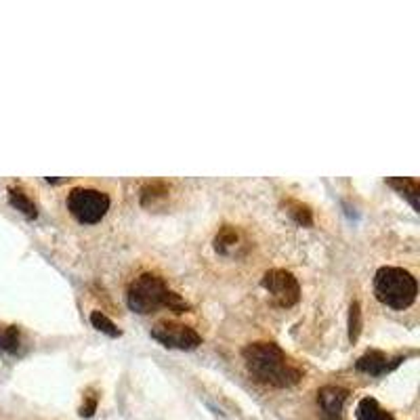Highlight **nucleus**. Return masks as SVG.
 <instances>
[{
    "instance_id": "obj_16",
    "label": "nucleus",
    "mask_w": 420,
    "mask_h": 420,
    "mask_svg": "<svg viewBox=\"0 0 420 420\" xmlns=\"http://www.w3.org/2000/svg\"><path fill=\"white\" fill-rule=\"evenodd\" d=\"M91 323H93V328H97L99 332L107 334L109 338H118V336L122 334V330H120L107 315L101 314V311H93V314H91Z\"/></svg>"
},
{
    "instance_id": "obj_1",
    "label": "nucleus",
    "mask_w": 420,
    "mask_h": 420,
    "mask_svg": "<svg viewBox=\"0 0 420 420\" xmlns=\"http://www.w3.org/2000/svg\"><path fill=\"white\" fill-rule=\"evenodd\" d=\"M242 357L252 378L263 385L288 389L303 378L301 368H297L276 342H250L242 349Z\"/></svg>"
},
{
    "instance_id": "obj_3",
    "label": "nucleus",
    "mask_w": 420,
    "mask_h": 420,
    "mask_svg": "<svg viewBox=\"0 0 420 420\" xmlns=\"http://www.w3.org/2000/svg\"><path fill=\"white\" fill-rule=\"evenodd\" d=\"M374 295L383 305L402 311L416 301L419 282L402 267H381L374 276Z\"/></svg>"
},
{
    "instance_id": "obj_12",
    "label": "nucleus",
    "mask_w": 420,
    "mask_h": 420,
    "mask_svg": "<svg viewBox=\"0 0 420 420\" xmlns=\"http://www.w3.org/2000/svg\"><path fill=\"white\" fill-rule=\"evenodd\" d=\"M21 347V332L17 326H2L0 323V353L15 355Z\"/></svg>"
},
{
    "instance_id": "obj_2",
    "label": "nucleus",
    "mask_w": 420,
    "mask_h": 420,
    "mask_svg": "<svg viewBox=\"0 0 420 420\" xmlns=\"http://www.w3.org/2000/svg\"><path fill=\"white\" fill-rule=\"evenodd\" d=\"M126 303L135 314L149 315L156 314L158 309H171L175 314H185L190 309V305L177 295L173 292L164 278H160L158 273H141L139 278H135L128 286L126 292Z\"/></svg>"
},
{
    "instance_id": "obj_6",
    "label": "nucleus",
    "mask_w": 420,
    "mask_h": 420,
    "mask_svg": "<svg viewBox=\"0 0 420 420\" xmlns=\"http://www.w3.org/2000/svg\"><path fill=\"white\" fill-rule=\"evenodd\" d=\"M152 338L158 340L160 345L168 349H179V351H194L202 345V336L185 323L179 321H162L152 328Z\"/></svg>"
},
{
    "instance_id": "obj_8",
    "label": "nucleus",
    "mask_w": 420,
    "mask_h": 420,
    "mask_svg": "<svg viewBox=\"0 0 420 420\" xmlns=\"http://www.w3.org/2000/svg\"><path fill=\"white\" fill-rule=\"evenodd\" d=\"M400 364H402V357L391 359L387 353H383L378 349H370L355 362V368L364 374H370V376H383V374L395 370Z\"/></svg>"
},
{
    "instance_id": "obj_13",
    "label": "nucleus",
    "mask_w": 420,
    "mask_h": 420,
    "mask_svg": "<svg viewBox=\"0 0 420 420\" xmlns=\"http://www.w3.org/2000/svg\"><path fill=\"white\" fill-rule=\"evenodd\" d=\"M237 242H240L237 231H235L231 225H223V227L218 229L216 237H214V248H216V252H221V254H229V252L237 246Z\"/></svg>"
},
{
    "instance_id": "obj_14",
    "label": "nucleus",
    "mask_w": 420,
    "mask_h": 420,
    "mask_svg": "<svg viewBox=\"0 0 420 420\" xmlns=\"http://www.w3.org/2000/svg\"><path fill=\"white\" fill-rule=\"evenodd\" d=\"M168 196V185L164 181H152L141 190V206H154L158 200Z\"/></svg>"
},
{
    "instance_id": "obj_11",
    "label": "nucleus",
    "mask_w": 420,
    "mask_h": 420,
    "mask_svg": "<svg viewBox=\"0 0 420 420\" xmlns=\"http://www.w3.org/2000/svg\"><path fill=\"white\" fill-rule=\"evenodd\" d=\"M8 202H11L13 209L19 210V212H21L23 216H27V218H36V216H38V209H36L34 200H32L23 190H17V187L8 190Z\"/></svg>"
},
{
    "instance_id": "obj_9",
    "label": "nucleus",
    "mask_w": 420,
    "mask_h": 420,
    "mask_svg": "<svg viewBox=\"0 0 420 420\" xmlns=\"http://www.w3.org/2000/svg\"><path fill=\"white\" fill-rule=\"evenodd\" d=\"M387 185H391L397 194H402V196L412 204V209L419 210L420 187L416 179H410V177H393V179H387Z\"/></svg>"
},
{
    "instance_id": "obj_10",
    "label": "nucleus",
    "mask_w": 420,
    "mask_h": 420,
    "mask_svg": "<svg viewBox=\"0 0 420 420\" xmlns=\"http://www.w3.org/2000/svg\"><path fill=\"white\" fill-rule=\"evenodd\" d=\"M357 420H395L387 410L378 406L374 397H364L357 404Z\"/></svg>"
},
{
    "instance_id": "obj_18",
    "label": "nucleus",
    "mask_w": 420,
    "mask_h": 420,
    "mask_svg": "<svg viewBox=\"0 0 420 420\" xmlns=\"http://www.w3.org/2000/svg\"><path fill=\"white\" fill-rule=\"evenodd\" d=\"M95 410H97V397L95 395H87L85 397V404L80 406V416L82 419H91L93 414H95Z\"/></svg>"
},
{
    "instance_id": "obj_17",
    "label": "nucleus",
    "mask_w": 420,
    "mask_h": 420,
    "mask_svg": "<svg viewBox=\"0 0 420 420\" xmlns=\"http://www.w3.org/2000/svg\"><path fill=\"white\" fill-rule=\"evenodd\" d=\"M359 334H362V307L357 301H353L349 307V340L357 342Z\"/></svg>"
},
{
    "instance_id": "obj_4",
    "label": "nucleus",
    "mask_w": 420,
    "mask_h": 420,
    "mask_svg": "<svg viewBox=\"0 0 420 420\" xmlns=\"http://www.w3.org/2000/svg\"><path fill=\"white\" fill-rule=\"evenodd\" d=\"M68 210L70 214L85 223V225H95L104 218L109 210V198L107 194L91 187H76L68 194Z\"/></svg>"
},
{
    "instance_id": "obj_15",
    "label": "nucleus",
    "mask_w": 420,
    "mask_h": 420,
    "mask_svg": "<svg viewBox=\"0 0 420 420\" xmlns=\"http://www.w3.org/2000/svg\"><path fill=\"white\" fill-rule=\"evenodd\" d=\"M284 209H286V212H288L299 225H303V227H311V225H314V212H311V209H309L307 204H303V202H299V200H286V202H284Z\"/></svg>"
},
{
    "instance_id": "obj_5",
    "label": "nucleus",
    "mask_w": 420,
    "mask_h": 420,
    "mask_svg": "<svg viewBox=\"0 0 420 420\" xmlns=\"http://www.w3.org/2000/svg\"><path fill=\"white\" fill-rule=\"evenodd\" d=\"M263 288L269 292L273 305L282 307V309H290L299 303L301 299V286L299 280L286 271V269H269L263 276Z\"/></svg>"
},
{
    "instance_id": "obj_7",
    "label": "nucleus",
    "mask_w": 420,
    "mask_h": 420,
    "mask_svg": "<svg viewBox=\"0 0 420 420\" xmlns=\"http://www.w3.org/2000/svg\"><path fill=\"white\" fill-rule=\"evenodd\" d=\"M349 397V391L338 385H326L317 391V404L323 420H342V406Z\"/></svg>"
}]
</instances>
